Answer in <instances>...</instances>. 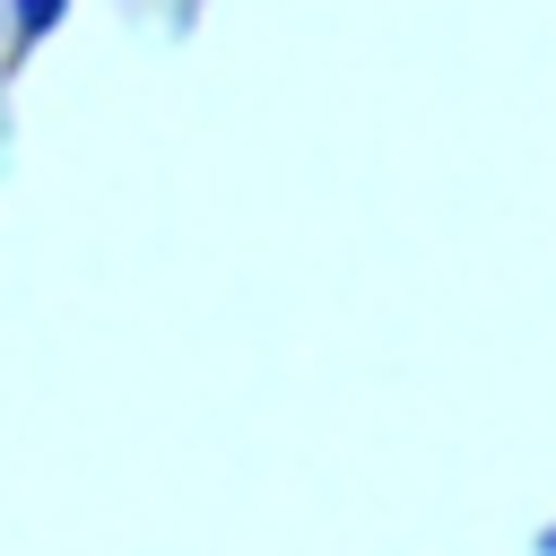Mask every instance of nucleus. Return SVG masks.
<instances>
[{
    "instance_id": "nucleus-1",
    "label": "nucleus",
    "mask_w": 556,
    "mask_h": 556,
    "mask_svg": "<svg viewBox=\"0 0 556 556\" xmlns=\"http://www.w3.org/2000/svg\"><path fill=\"white\" fill-rule=\"evenodd\" d=\"M61 17H70V0H9V35L17 43H43Z\"/></svg>"
},
{
    "instance_id": "nucleus-2",
    "label": "nucleus",
    "mask_w": 556,
    "mask_h": 556,
    "mask_svg": "<svg viewBox=\"0 0 556 556\" xmlns=\"http://www.w3.org/2000/svg\"><path fill=\"white\" fill-rule=\"evenodd\" d=\"M530 556H556V513L539 521V539H530Z\"/></svg>"
},
{
    "instance_id": "nucleus-3",
    "label": "nucleus",
    "mask_w": 556,
    "mask_h": 556,
    "mask_svg": "<svg viewBox=\"0 0 556 556\" xmlns=\"http://www.w3.org/2000/svg\"><path fill=\"white\" fill-rule=\"evenodd\" d=\"M0 17H9V0H0Z\"/></svg>"
}]
</instances>
